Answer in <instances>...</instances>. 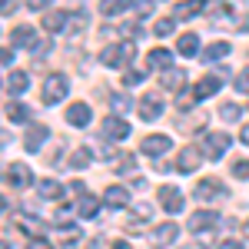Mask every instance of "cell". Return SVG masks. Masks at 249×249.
I'll list each match as a JSON object with an SVG mask.
<instances>
[{
  "mask_svg": "<svg viewBox=\"0 0 249 249\" xmlns=\"http://www.w3.org/2000/svg\"><path fill=\"white\" fill-rule=\"evenodd\" d=\"M130 57H133V43H110V47L100 53V63L110 67V70H116V67H123Z\"/></svg>",
  "mask_w": 249,
  "mask_h": 249,
  "instance_id": "obj_1",
  "label": "cell"
},
{
  "mask_svg": "<svg viewBox=\"0 0 249 249\" xmlns=\"http://www.w3.org/2000/svg\"><path fill=\"white\" fill-rule=\"evenodd\" d=\"M67 90H70V80L63 77V73H50L47 77V83H43V103H60L63 96H67Z\"/></svg>",
  "mask_w": 249,
  "mask_h": 249,
  "instance_id": "obj_2",
  "label": "cell"
},
{
  "mask_svg": "<svg viewBox=\"0 0 249 249\" xmlns=\"http://www.w3.org/2000/svg\"><path fill=\"white\" fill-rule=\"evenodd\" d=\"M30 179H34V173H30L27 163H10V166L3 170V183H7V186H14V190L30 186Z\"/></svg>",
  "mask_w": 249,
  "mask_h": 249,
  "instance_id": "obj_3",
  "label": "cell"
},
{
  "mask_svg": "<svg viewBox=\"0 0 249 249\" xmlns=\"http://www.w3.org/2000/svg\"><path fill=\"white\" fill-rule=\"evenodd\" d=\"M223 196H226V186L216 176H206V179L196 183V199L199 203H213V199H223Z\"/></svg>",
  "mask_w": 249,
  "mask_h": 249,
  "instance_id": "obj_4",
  "label": "cell"
},
{
  "mask_svg": "<svg viewBox=\"0 0 249 249\" xmlns=\"http://www.w3.org/2000/svg\"><path fill=\"white\" fill-rule=\"evenodd\" d=\"M136 113H140V120L153 123L156 116H163V96H160V93H146V96H140V107H136Z\"/></svg>",
  "mask_w": 249,
  "mask_h": 249,
  "instance_id": "obj_5",
  "label": "cell"
},
{
  "mask_svg": "<svg viewBox=\"0 0 249 249\" xmlns=\"http://www.w3.org/2000/svg\"><path fill=\"white\" fill-rule=\"evenodd\" d=\"M226 150H230V133H210L203 143L206 160H219V156H226Z\"/></svg>",
  "mask_w": 249,
  "mask_h": 249,
  "instance_id": "obj_6",
  "label": "cell"
},
{
  "mask_svg": "<svg viewBox=\"0 0 249 249\" xmlns=\"http://www.w3.org/2000/svg\"><path fill=\"white\" fill-rule=\"evenodd\" d=\"M203 156H206V153H199V146H186V150H179L176 170H179V173H196V170H199V163H203Z\"/></svg>",
  "mask_w": 249,
  "mask_h": 249,
  "instance_id": "obj_7",
  "label": "cell"
},
{
  "mask_svg": "<svg viewBox=\"0 0 249 249\" xmlns=\"http://www.w3.org/2000/svg\"><path fill=\"white\" fill-rule=\"evenodd\" d=\"M170 146H173V140H170V136H163V133L143 136V143H140V150H143L146 156H163Z\"/></svg>",
  "mask_w": 249,
  "mask_h": 249,
  "instance_id": "obj_8",
  "label": "cell"
},
{
  "mask_svg": "<svg viewBox=\"0 0 249 249\" xmlns=\"http://www.w3.org/2000/svg\"><path fill=\"white\" fill-rule=\"evenodd\" d=\"M103 136L107 140H126L130 136V123L123 116H107L103 120Z\"/></svg>",
  "mask_w": 249,
  "mask_h": 249,
  "instance_id": "obj_9",
  "label": "cell"
},
{
  "mask_svg": "<svg viewBox=\"0 0 249 249\" xmlns=\"http://www.w3.org/2000/svg\"><path fill=\"white\" fill-rule=\"evenodd\" d=\"M47 136H50V126H47V123H34V126L27 130V136H23V146H27L30 153H37L40 146L47 143Z\"/></svg>",
  "mask_w": 249,
  "mask_h": 249,
  "instance_id": "obj_10",
  "label": "cell"
},
{
  "mask_svg": "<svg viewBox=\"0 0 249 249\" xmlns=\"http://www.w3.org/2000/svg\"><path fill=\"white\" fill-rule=\"evenodd\" d=\"M219 87H223V77H219V73H210V77H203L193 87V96H196V100H206V96L219 93Z\"/></svg>",
  "mask_w": 249,
  "mask_h": 249,
  "instance_id": "obj_11",
  "label": "cell"
},
{
  "mask_svg": "<svg viewBox=\"0 0 249 249\" xmlns=\"http://www.w3.org/2000/svg\"><path fill=\"white\" fill-rule=\"evenodd\" d=\"M160 203L166 213H183V193L176 186H160Z\"/></svg>",
  "mask_w": 249,
  "mask_h": 249,
  "instance_id": "obj_12",
  "label": "cell"
},
{
  "mask_svg": "<svg viewBox=\"0 0 249 249\" xmlns=\"http://www.w3.org/2000/svg\"><path fill=\"white\" fill-rule=\"evenodd\" d=\"M176 236H179V226H176V223H163V226H156V230L150 232V243L160 249V246H170Z\"/></svg>",
  "mask_w": 249,
  "mask_h": 249,
  "instance_id": "obj_13",
  "label": "cell"
},
{
  "mask_svg": "<svg viewBox=\"0 0 249 249\" xmlns=\"http://www.w3.org/2000/svg\"><path fill=\"white\" fill-rule=\"evenodd\" d=\"M90 120H93V113H90L87 103H70L67 107V123L70 126H90Z\"/></svg>",
  "mask_w": 249,
  "mask_h": 249,
  "instance_id": "obj_14",
  "label": "cell"
},
{
  "mask_svg": "<svg viewBox=\"0 0 249 249\" xmlns=\"http://www.w3.org/2000/svg\"><path fill=\"white\" fill-rule=\"evenodd\" d=\"M67 27H70V14H63V10H50L43 17V30H50V34H63Z\"/></svg>",
  "mask_w": 249,
  "mask_h": 249,
  "instance_id": "obj_15",
  "label": "cell"
},
{
  "mask_svg": "<svg viewBox=\"0 0 249 249\" xmlns=\"http://www.w3.org/2000/svg\"><path fill=\"white\" fill-rule=\"evenodd\" d=\"M10 40H14V43H17L20 50H37V47H40L37 34H34V30H30V27H17V30H14V34H10Z\"/></svg>",
  "mask_w": 249,
  "mask_h": 249,
  "instance_id": "obj_16",
  "label": "cell"
},
{
  "mask_svg": "<svg viewBox=\"0 0 249 249\" xmlns=\"http://www.w3.org/2000/svg\"><path fill=\"white\" fill-rule=\"evenodd\" d=\"M103 203H107L110 210H123V206L130 203V193L123 190V186H107V193H103Z\"/></svg>",
  "mask_w": 249,
  "mask_h": 249,
  "instance_id": "obj_17",
  "label": "cell"
},
{
  "mask_svg": "<svg viewBox=\"0 0 249 249\" xmlns=\"http://www.w3.org/2000/svg\"><path fill=\"white\" fill-rule=\"evenodd\" d=\"M216 223H219V216H216L213 210H203V213H193L190 216V230L193 232H203L206 226H216Z\"/></svg>",
  "mask_w": 249,
  "mask_h": 249,
  "instance_id": "obj_18",
  "label": "cell"
},
{
  "mask_svg": "<svg viewBox=\"0 0 249 249\" xmlns=\"http://www.w3.org/2000/svg\"><path fill=\"white\" fill-rule=\"evenodd\" d=\"M77 213L83 216V219H93L96 213H100V199H93V196H87V193H83V196L77 199Z\"/></svg>",
  "mask_w": 249,
  "mask_h": 249,
  "instance_id": "obj_19",
  "label": "cell"
},
{
  "mask_svg": "<svg viewBox=\"0 0 249 249\" xmlns=\"http://www.w3.org/2000/svg\"><path fill=\"white\" fill-rule=\"evenodd\" d=\"M146 63H150V70H170V63H173V53L170 50H153L150 57H146Z\"/></svg>",
  "mask_w": 249,
  "mask_h": 249,
  "instance_id": "obj_20",
  "label": "cell"
},
{
  "mask_svg": "<svg viewBox=\"0 0 249 249\" xmlns=\"http://www.w3.org/2000/svg\"><path fill=\"white\" fill-rule=\"evenodd\" d=\"M176 50H179L183 57H196V53H199V37H196V34H183L179 43H176Z\"/></svg>",
  "mask_w": 249,
  "mask_h": 249,
  "instance_id": "obj_21",
  "label": "cell"
},
{
  "mask_svg": "<svg viewBox=\"0 0 249 249\" xmlns=\"http://www.w3.org/2000/svg\"><path fill=\"white\" fill-rule=\"evenodd\" d=\"M27 87H30V73H27V70H14L10 80H7V90H10V93H23Z\"/></svg>",
  "mask_w": 249,
  "mask_h": 249,
  "instance_id": "obj_22",
  "label": "cell"
},
{
  "mask_svg": "<svg viewBox=\"0 0 249 249\" xmlns=\"http://www.w3.org/2000/svg\"><path fill=\"white\" fill-rule=\"evenodd\" d=\"M37 193L43 196V199H60V196H63V186H60L57 179H40Z\"/></svg>",
  "mask_w": 249,
  "mask_h": 249,
  "instance_id": "obj_23",
  "label": "cell"
},
{
  "mask_svg": "<svg viewBox=\"0 0 249 249\" xmlns=\"http://www.w3.org/2000/svg\"><path fill=\"white\" fill-rule=\"evenodd\" d=\"M199 10H203V0H183V3H176V20H190Z\"/></svg>",
  "mask_w": 249,
  "mask_h": 249,
  "instance_id": "obj_24",
  "label": "cell"
},
{
  "mask_svg": "<svg viewBox=\"0 0 249 249\" xmlns=\"http://www.w3.org/2000/svg\"><path fill=\"white\" fill-rule=\"evenodd\" d=\"M100 10H103L107 17H116V14H123V10H133V0H103Z\"/></svg>",
  "mask_w": 249,
  "mask_h": 249,
  "instance_id": "obj_25",
  "label": "cell"
},
{
  "mask_svg": "<svg viewBox=\"0 0 249 249\" xmlns=\"http://www.w3.org/2000/svg\"><path fill=\"white\" fill-rule=\"evenodd\" d=\"M226 53H230V43H226V40H216V43H210V47L203 50V60L213 63V60H223Z\"/></svg>",
  "mask_w": 249,
  "mask_h": 249,
  "instance_id": "obj_26",
  "label": "cell"
},
{
  "mask_svg": "<svg viewBox=\"0 0 249 249\" xmlns=\"http://www.w3.org/2000/svg\"><path fill=\"white\" fill-rule=\"evenodd\" d=\"M183 80H186V70L170 67V70L163 73V87H166V90H179V87H183Z\"/></svg>",
  "mask_w": 249,
  "mask_h": 249,
  "instance_id": "obj_27",
  "label": "cell"
},
{
  "mask_svg": "<svg viewBox=\"0 0 249 249\" xmlns=\"http://www.w3.org/2000/svg\"><path fill=\"white\" fill-rule=\"evenodd\" d=\"M7 120H10V123H27V120H30V110H27L23 103H10V107H7Z\"/></svg>",
  "mask_w": 249,
  "mask_h": 249,
  "instance_id": "obj_28",
  "label": "cell"
},
{
  "mask_svg": "<svg viewBox=\"0 0 249 249\" xmlns=\"http://www.w3.org/2000/svg\"><path fill=\"white\" fill-rule=\"evenodd\" d=\"M17 226H20L23 232H34V236H40V230H43V223H40L37 216H20Z\"/></svg>",
  "mask_w": 249,
  "mask_h": 249,
  "instance_id": "obj_29",
  "label": "cell"
},
{
  "mask_svg": "<svg viewBox=\"0 0 249 249\" xmlns=\"http://www.w3.org/2000/svg\"><path fill=\"white\" fill-rule=\"evenodd\" d=\"M219 116H223L226 123H232V120H239V116H243V110H239L236 103H223V107H219Z\"/></svg>",
  "mask_w": 249,
  "mask_h": 249,
  "instance_id": "obj_30",
  "label": "cell"
},
{
  "mask_svg": "<svg viewBox=\"0 0 249 249\" xmlns=\"http://www.w3.org/2000/svg\"><path fill=\"white\" fill-rule=\"evenodd\" d=\"M107 100H110V107H113V110H120V113L133 107V103H130V100H126V96H123V93H110V96H107Z\"/></svg>",
  "mask_w": 249,
  "mask_h": 249,
  "instance_id": "obj_31",
  "label": "cell"
},
{
  "mask_svg": "<svg viewBox=\"0 0 249 249\" xmlns=\"http://www.w3.org/2000/svg\"><path fill=\"white\" fill-rule=\"evenodd\" d=\"M232 176L236 179H249V160H236L232 163Z\"/></svg>",
  "mask_w": 249,
  "mask_h": 249,
  "instance_id": "obj_32",
  "label": "cell"
},
{
  "mask_svg": "<svg viewBox=\"0 0 249 249\" xmlns=\"http://www.w3.org/2000/svg\"><path fill=\"white\" fill-rule=\"evenodd\" d=\"M153 7H156L153 0H136V3H133V10L140 14V17H150V14H153Z\"/></svg>",
  "mask_w": 249,
  "mask_h": 249,
  "instance_id": "obj_33",
  "label": "cell"
},
{
  "mask_svg": "<svg viewBox=\"0 0 249 249\" xmlns=\"http://www.w3.org/2000/svg\"><path fill=\"white\" fill-rule=\"evenodd\" d=\"M143 80H146V73H143V70H130V73L123 77V83H126V87H140Z\"/></svg>",
  "mask_w": 249,
  "mask_h": 249,
  "instance_id": "obj_34",
  "label": "cell"
},
{
  "mask_svg": "<svg viewBox=\"0 0 249 249\" xmlns=\"http://www.w3.org/2000/svg\"><path fill=\"white\" fill-rule=\"evenodd\" d=\"M70 166H77V170H83V166H90V153H87V150H80V153H73V160H70Z\"/></svg>",
  "mask_w": 249,
  "mask_h": 249,
  "instance_id": "obj_35",
  "label": "cell"
},
{
  "mask_svg": "<svg viewBox=\"0 0 249 249\" xmlns=\"http://www.w3.org/2000/svg\"><path fill=\"white\" fill-rule=\"evenodd\" d=\"M150 216H153V206H146V203L133 206V219H150Z\"/></svg>",
  "mask_w": 249,
  "mask_h": 249,
  "instance_id": "obj_36",
  "label": "cell"
},
{
  "mask_svg": "<svg viewBox=\"0 0 249 249\" xmlns=\"http://www.w3.org/2000/svg\"><path fill=\"white\" fill-rule=\"evenodd\" d=\"M173 27H176V20H160V23H156V37H170Z\"/></svg>",
  "mask_w": 249,
  "mask_h": 249,
  "instance_id": "obj_37",
  "label": "cell"
},
{
  "mask_svg": "<svg viewBox=\"0 0 249 249\" xmlns=\"http://www.w3.org/2000/svg\"><path fill=\"white\" fill-rule=\"evenodd\" d=\"M133 166H136V156H133V153H126L123 160H120V166H116V170H120V173H130Z\"/></svg>",
  "mask_w": 249,
  "mask_h": 249,
  "instance_id": "obj_38",
  "label": "cell"
},
{
  "mask_svg": "<svg viewBox=\"0 0 249 249\" xmlns=\"http://www.w3.org/2000/svg\"><path fill=\"white\" fill-rule=\"evenodd\" d=\"M236 90H239V93H249V70H243V73L236 77Z\"/></svg>",
  "mask_w": 249,
  "mask_h": 249,
  "instance_id": "obj_39",
  "label": "cell"
},
{
  "mask_svg": "<svg viewBox=\"0 0 249 249\" xmlns=\"http://www.w3.org/2000/svg\"><path fill=\"white\" fill-rule=\"evenodd\" d=\"M123 34L126 37H143V27L140 23H123Z\"/></svg>",
  "mask_w": 249,
  "mask_h": 249,
  "instance_id": "obj_40",
  "label": "cell"
},
{
  "mask_svg": "<svg viewBox=\"0 0 249 249\" xmlns=\"http://www.w3.org/2000/svg\"><path fill=\"white\" fill-rule=\"evenodd\" d=\"M27 249H53L47 239H40V236H34V239H27Z\"/></svg>",
  "mask_w": 249,
  "mask_h": 249,
  "instance_id": "obj_41",
  "label": "cell"
},
{
  "mask_svg": "<svg viewBox=\"0 0 249 249\" xmlns=\"http://www.w3.org/2000/svg\"><path fill=\"white\" fill-rule=\"evenodd\" d=\"M14 63V50H0V67H10Z\"/></svg>",
  "mask_w": 249,
  "mask_h": 249,
  "instance_id": "obj_42",
  "label": "cell"
},
{
  "mask_svg": "<svg viewBox=\"0 0 249 249\" xmlns=\"http://www.w3.org/2000/svg\"><path fill=\"white\" fill-rule=\"evenodd\" d=\"M14 7H17V0H0V14H14Z\"/></svg>",
  "mask_w": 249,
  "mask_h": 249,
  "instance_id": "obj_43",
  "label": "cell"
},
{
  "mask_svg": "<svg viewBox=\"0 0 249 249\" xmlns=\"http://www.w3.org/2000/svg\"><path fill=\"white\" fill-rule=\"evenodd\" d=\"M219 249H243V243H236V239H226V243H219Z\"/></svg>",
  "mask_w": 249,
  "mask_h": 249,
  "instance_id": "obj_44",
  "label": "cell"
},
{
  "mask_svg": "<svg viewBox=\"0 0 249 249\" xmlns=\"http://www.w3.org/2000/svg\"><path fill=\"white\" fill-rule=\"evenodd\" d=\"M47 3H50V0H27V7H30V10H40V7H47Z\"/></svg>",
  "mask_w": 249,
  "mask_h": 249,
  "instance_id": "obj_45",
  "label": "cell"
},
{
  "mask_svg": "<svg viewBox=\"0 0 249 249\" xmlns=\"http://www.w3.org/2000/svg\"><path fill=\"white\" fill-rule=\"evenodd\" d=\"M239 140H243V143H246V146H249V123H246V126H243V133H239Z\"/></svg>",
  "mask_w": 249,
  "mask_h": 249,
  "instance_id": "obj_46",
  "label": "cell"
},
{
  "mask_svg": "<svg viewBox=\"0 0 249 249\" xmlns=\"http://www.w3.org/2000/svg\"><path fill=\"white\" fill-rule=\"evenodd\" d=\"M113 249H130V246H126V243H113Z\"/></svg>",
  "mask_w": 249,
  "mask_h": 249,
  "instance_id": "obj_47",
  "label": "cell"
},
{
  "mask_svg": "<svg viewBox=\"0 0 249 249\" xmlns=\"http://www.w3.org/2000/svg\"><path fill=\"white\" fill-rule=\"evenodd\" d=\"M0 249H10V243H7V239H0Z\"/></svg>",
  "mask_w": 249,
  "mask_h": 249,
  "instance_id": "obj_48",
  "label": "cell"
},
{
  "mask_svg": "<svg viewBox=\"0 0 249 249\" xmlns=\"http://www.w3.org/2000/svg\"><path fill=\"white\" fill-rule=\"evenodd\" d=\"M243 232H246V236H249V219H246V223H243Z\"/></svg>",
  "mask_w": 249,
  "mask_h": 249,
  "instance_id": "obj_49",
  "label": "cell"
},
{
  "mask_svg": "<svg viewBox=\"0 0 249 249\" xmlns=\"http://www.w3.org/2000/svg\"><path fill=\"white\" fill-rule=\"evenodd\" d=\"M3 206H7V203H3V196H0V213H3Z\"/></svg>",
  "mask_w": 249,
  "mask_h": 249,
  "instance_id": "obj_50",
  "label": "cell"
}]
</instances>
